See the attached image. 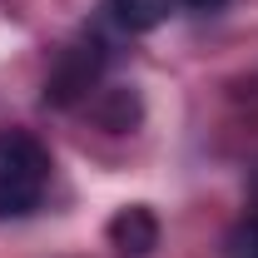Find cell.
Segmentation results:
<instances>
[{
    "label": "cell",
    "mask_w": 258,
    "mask_h": 258,
    "mask_svg": "<svg viewBox=\"0 0 258 258\" xmlns=\"http://www.w3.org/2000/svg\"><path fill=\"white\" fill-rule=\"evenodd\" d=\"M228 258H258V214L238 219L228 233Z\"/></svg>",
    "instance_id": "cell-6"
},
{
    "label": "cell",
    "mask_w": 258,
    "mask_h": 258,
    "mask_svg": "<svg viewBox=\"0 0 258 258\" xmlns=\"http://www.w3.org/2000/svg\"><path fill=\"white\" fill-rule=\"evenodd\" d=\"M104 233H109V248L119 258H149L159 248V219H154V209H144V204L119 209Z\"/></svg>",
    "instance_id": "cell-3"
},
{
    "label": "cell",
    "mask_w": 258,
    "mask_h": 258,
    "mask_svg": "<svg viewBox=\"0 0 258 258\" xmlns=\"http://www.w3.org/2000/svg\"><path fill=\"white\" fill-rule=\"evenodd\" d=\"M179 5H189V10H219L224 0H179Z\"/></svg>",
    "instance_id": "cell-7"
},
{
    "label": "cell",
    "mask_w": 258,
    "mask_h": 258,
    "mask_svg": "<svg viewBox=\"0 0 258 258\" xmlns=\"http://www.w3.org/2000/svg\"><path fill=\"white\" fill-rule=\"evenodd\" d=\"M174 5L179 0H104L99 10H104V20L119 35H149L174 15Z\"/></svg>",
    "instance_id": "cell-4"
},
{
    "label": "cell",
    "mask_w": 258,
    "mask_h": 258,
    "mask_svg": "<svg viewBox=\"0 0 258 258\" xmlns=\"http://www.w3.org/2000/svg\"><path fill=\"white\" fill-rule=\"evenodd\" d=\"M50 184V154L25 129H0V219H25L40 209Z\"/></svg>",
    "instance_id": "cell-1"
},
{
    "label": "cell",
    "mask_w": 258,
    "mask_h": 258,
    "mask_svg": "<svg viewBox=\"0 0 258 258\" xmlns=\"http://www.w3.org/2000/svg\"><path fill=\"white\" fill-rule=\"evenodd\" d=\"M99 64H104V45H99L95 35L90 40H75L60 60H55V70L45 75V104H60L64 109V104L90 99V90H95V80H99Z\"/></svg>",
    "instance_id": "cell-2"
},
{
    "label": "cell",
    "mask_w": 258,
    "mask_h": 258,
    "mask_svg": "<svg viewBox=\"0 0 258 258\" xmlns=\"http://www.w3.org/2000/svg\"><path fill=\"white\" fill-rule=\"evenodd\" d=\"M253 189H258V179H253Z\"/></svg>",
    "instance_id": "cell-8"
},
{
    "label": "cell",
    "mask_w": 258,
    "mask_h": 258,
    "mask_svg": "<svg viewBox=\"0 0 258 258\" xmlns=\"http://www.w3.org/2000/svg\"><path fill=\"white\" fill-rule=\"evenodd\" d=\"M90 114H95L99 129H109V134H129V129L139 124V95L124 90V85H109V90H99L90 99Z\"/></svg>",
    "instance_id": "cell-5"
}]
</instances>
